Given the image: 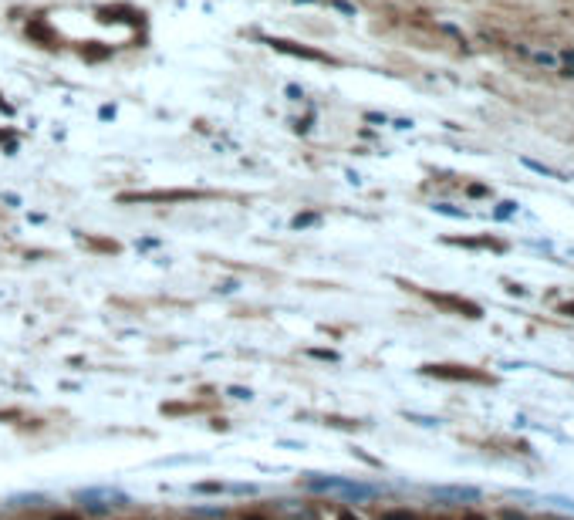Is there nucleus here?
Masks as SVG:
<instances>
[{"label":"nucleus","mask_w":574,"mask_h":520,"mask_svg":"<svg viewBox=\"0 0 574 520\" xmlns=\"http://www.w3.org/2000/svg\"><path fill=\"white\" fill-rule=\"evenodd\" d=\"M561 314H571V318H574V301H568V305L561 307Z\"/></svg>","instance_id":"5"},{"label":"nucleus","mask_w":574,"mask_h":520,"mask_svg":"<svg viewBox=\"0 0 574 520\" xmlns=\"http://www.w3.org/2000/svg\"><path fill=\"white\" fill-rule=\"evenodd\" d=\"M503 517H507V520H524L520 514H503Z\"/></svg>","instance_id":"8"},{"label":"nucleus","mask_w":574,"mask_h":520,"mask_svg":"<svg viewBox=\"0 0 574 520\" xmlns=\"http://www.w3.org/2000/svg\"><path fill=\"white\" fill-rule=\"evenodd\" d=\"M338 520H358V517H355V514H342V517H338Z\"/></svg>","instance_id":"9"},{"label":"nucleus","mask_w":574,"mask_h":520,"mask_svg":"<svg viewBox=\"0 0 574 520\" xmlns=\"http://www.w3.org/2000/svg\"><path fill=\"white\" fill-rule=\"evenodd\" d=\"M51 520H81V517H78V514H54Z\"/></svg>","instance_id":"4"},{"label":"nucleus","mask_w":574,"mask_h":520,"mask_svg":"<svg viewBox=\"0 0 574 520\" xmlns=\"http://www.w3.org/2000/svg\"><path fill=\"white\" fill-rule=\"evenodd\" d=\"M244 520H267V517H261V514H244Z\"/></svg>","instance_id":"6"},{"label":"nucleus","mask_w":574,"mask_h":520,"mask_svg":"<svg viewBox=\"0 0 574 520\" xmlns=\"http://www.w3.org/2000/svg\"><path fill=\"white\" fill-rule=\"evenodd\" d=\"M385 520H416V517L405 514V510H392V514H385Z\"/></svg>","instance_id":"3"},{"label":"nucleus","mask_w":574,"mask_h":520,"mask_svg":"<svg viewBox=\"0 0 574 520\" xmlns=\"http://www.w3.org/2000/svg\"><path fill=\"white\" fill-rule=\"evenodd\" d=\"M463 520H486V517H480V514H466Z\"/></svg>","instance_id":"7"},{"label":"nucleus","mask_w":574,"mask_h":520,"mask_svg":"<svg viewBox=\"0 0 574 520\" xmlns=\"http://www.w3.org/2000/svg\"><path fill=\"white\" fill-rule=\"evenodd\" d=\"M436 305H443V307H453V311H460V314H466V318H480L483 314V307L480 305H470V301H463V297H446V294H429Z\"/></svg>","instance_id":"2"},{"label":"nucleus","mask_w":574,"mask_h":520,"mask_svg":"<svg viewBox=\"0 0 574 520\" xmlns=\"http://www.w3.org/2000/svg\"><path fill=\"white\" fill-rule=\"evenodd\" d=\"M426 375H433V379H446V382H494L486 372L480 368H466V365H422Z\"/></svg>","instance_id":"1"}]
</instances>
